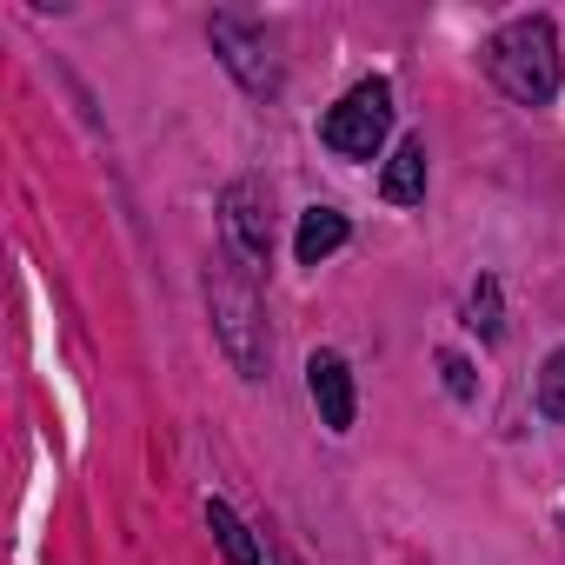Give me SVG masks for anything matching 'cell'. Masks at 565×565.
Returning a JSON list of instances; mask_svg holds the SVG:
<instances>
[{
    "label": "cell",
    "instance_id": "6da1fadb",
    "mask_svg": "<svg viewBox=\"0 0 565 565\" xmlns=\"http://www.w3.org/2000/svg\"><path fill=\"white\" fill-rule=\"evenodd\" d=\"M206 313H213V333H220L233 373H239V380H266L273 340H266L259 279H253V259H239L233 246H226V253L213 259V273H206Z\"/></svg>",
    "mask_w": 565,
    "mask_h": 565
},
{
    "label": "cell",
    "instance_id": "7a4b0ae2",
    "mask_svg": "<svg viewBox=\"0 0 565 565\" xmlns=\"http://www.w3.org/2000/svg\"><path fill=\"white\" fill-rule=\"evenodd\" d=\"M486 74H492V87L505 94V100H519V107H545L552 94H558V34H552V21H539V14H525V21H505L492 41H486Z\"/></svg>",
    "mask_w": 565,
    "mask_h": 565
},
{
    "label": "cell",
    "instance_id": "3957f363",
    "mask_svg": "<svg viewBox=\"0 0 565 565\" xmlns=\"http://www.w3.org/2000/svg\"><path fill=\"white\" fill-rule=\"evenodd\" d=\"M393 134V87L386 81H360L327 120H320V140L340 153V160H373Z\"/></svg>",
    "mask_w": 565,
    "mask_h": 565
},
{
    "label": "cell",
    "instance_id": "277c9868",
    "mask_svg": "<svg viewBox=\"0 0 565 565\" xmlns=\"http://www.w3.org/2000/svg\"><path fill=\"white\" fill-rule=\"evenodd\" d=\"M213 54L226 61V74L246 87V94H273L279 87V61L266 47V34L239 14H213Z\"/></svg>",
    "mask_w": 565,
    "mask_h": 565
},
{
    "label": "cell",
    "instance_id": "5b68a950",
    "mask_svg": "<svg viewBox=\"0 0 565 565\" xmlns=\"http://www.w3.org/2000/svg\"><path fill=\"white\" fill-rule=\"evenodd\" d=\"M220 213H226V246L239 259L266 266L273 259V200H266V186L259 180H233L226 200H220Z\"/></svg>",
    "mask_w": 565,
    "mask_h": 565
},
{
    "label": "cell",
    "instance_id": "8992f818",
    "mask_svg": "<svg viewBox=\"0 0 565 565\" xmlns=\"http://www.w3.org/2000/svg\"><path fill=\"white\" fill-rule=\"evenodd\" d=\"M307 393H313V406H320V426L353 433L360 399H353V373H347L340 353H313V360H307Z\"/></svg>",
    "mask_w": 565,
    "mask_h": 565
},
{
    "label": "cell",
    "instance_id": "52a82bcc",
    "mask_svg": "<svg viewBox=\"0 0 565 565\" xmlns=\"http://www.w3.org/2000/svg\"><path fill=\"white\" fill-rule=\"evenodd\" d=\"M380 193H386L393 206H419V200H426V140H399V147H393V160H386V173H380Z\"/></svg>",
    "mask_w": 565,
    "mask_h": 565
},
{
    "label": "cell",
    "instance_id": "ba28073f",
    "mask_svg": "<svg viewBox=\"0 0 565 565\" xmlns=\"http://www.w3.org/2000/svg\"><path fill=\"white\" fill-rule=\"evenodd\" d=\"M340 246H347V213H340V206H307V213H300V233H294L300 266H320V259H333Z\"/></svg>",
    "mask_w": 565,
    "mask_h": 565
},
{
    "label": "cell",
    "instance_id": "9c48e42d",
    "mask_svg": "<svg viewBox=\"0 0 565 565\" xmlns=\"http://www.w3.org/2000/svg\"><path fill=\"white\" fill-rule=\"evenodd\" d=\"M206 532L220 539V552H226V565H259V539L239 525V512L226 505V499H206Z\"/></svg>",
    "mask_w": 565,
    "mask_h": 565
},
{
    "label": "cell",
    "instance_id": "30bf717a",
    "mask_svg": "<svg viewBox=\"0 0 565 565\" xmlns=\"http://www.w3.org/2000/svg\"><path fill=\"white\" fill-rule=\"evenodd\" d=\"M539 413L552 426H565V347L545 353V366H539Z\"/></svg>",
    "mask_w": 565,
    "mask_h": 565
},
{
    "label": "cell",
    "instance_id": "8fae6325",
    "mask_svg": "<svg viewBox=\"0 0 565 565\" xmlns=\"http://www.w3.org/2000/svg\"><path fill=\"white\" fill-rule=\"evenodd\" d=\"M466 327L479 333V340H499V279H479V287H472V300H466Z\"/></svg>",
    "mask_w": 565,
    "mask_h": 565
},
{
    "label": "cell",
    "instance_id": "7c38bea8",
    "mask_svg": "<svg viewBox=\"0 0 565 565\" xmlns=\"http://www.w3.org/2000/svg\"><path fill=\"white\" fill-rule=\"evenodd\" d=\"M439 373H446V393H452V399H472V393H479V380H472V366H466L459 353H439Z\"/></svg>",
    "mask_w": 565,
    "mask_h": 565
},
{
    "label": "cell",
    "instance_id": "4fadbf2b",
    "mask_svg": "<svg viewBox=\"0 0 565 565\" xmlns=\"http://www.w3.org/2000/svg\"><path fill=\"white\" fill-rule=\"evenodd\" d=\"M287 565H294V558H287Z\"/></svg>",
    "mask_w": 565,
    "mask_h": 565
}]
</instances>
